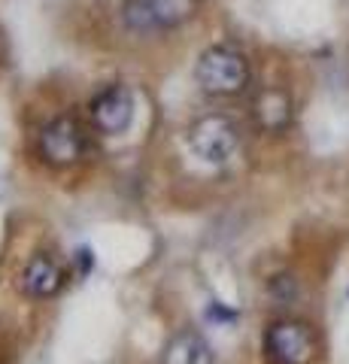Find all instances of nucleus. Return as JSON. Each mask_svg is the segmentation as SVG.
I'll use <instances>...</instances> for the list:
<instances>
[{
  "mask_svg": "<svg viewBox=\"0 0 349 364\" xmlns=\"http://www.w3.org/2000/svg\"><path fill=\"white\" fill-rule=\"evenodd\" d=\"M198 85L213 97H234L249 85V61L231 46H210L195 67Z\"/></svg>",
  "mask_w": 349,
  "mask_h": 364,
  "instance_id": "f257e3e1",
  "label": "nucleus"
},
{
  "mask_svg": "<svg viewBox=\"0 0 349 364\" xmlns=\"http://www.w3.org/2000/svg\"><path fill=\"white\" fill-rule=\"evenodd\" d=\"M188 146L204 164H228L240 149V131L228 116L210 112L188 128Z\"/></svg>",
  "mask_w": 349,
  "mask_h": 364,
  "instance_id": "f03ea898",
  "label": "nucleus"
},
{
  "mask_svg": "<svg viewBox=\"0 0 349 364\" xmlns=\"http://www.w3.org/2000/svg\"><path fill=\"white\" fill-rule=\"evenodd\" d=\"M264 358L270 364H313L316 358V337L310 325L283 318L264 331Z\"/></svg>",
  "mask_w": 349,
  "mask_h": 364,
  "instance_id": "7ed1b4c3",
  "label": "nucleus"
},
{
  "mask_svg": "<svg viewBox=\"0 0 349 364\" xmlns=\"http://www.w3.org/2000/svg\"><path fill=\"white\" fill-rule=\"evenodd\" d=\"M198 0H128L125 25L134 33L173 31L195 16Z\"/></svg>",
  "mask_w": 349,
  "mask_h": 364,
  "instance_id": "20e7f679",
  "label": "nucleus"
},
{
  "mask_svg": "<svg viewBox=\"0 0 349 364\" xmlns=\"http://www.w3.org/2000/svg\"><path fill=\"white\" fill-rule=\"evenodd\" d=\"M82 152H85V134L76 119L61 116L40 131V155L46 164L52 167L76 164L82 158Z\"/></svg>",
  "mask_w": 349,
  "mask_h": 364,
  "instance_id": "39448f33",
  "label": "nucleus"
},
{
  "mask_svg": "<svg viewBox=\"0 0 349 364\" xmlns=\"http://www.w3.org/2000/svg\"><path fill=\"white\" fill-rule=\"evenodd\" d=\"M92 122L104 134H125L134 122V97L125 85H107L92 100Z\"/></svg>",
  "mask_w": 349,
  "mask_h": 364,
  "instance_id": "423d86ee",
  "label": "nucleus"
},
{
  "mask_svg": "<svg viewBox=\"0 0 349 364\" xmlns=\"http://www.w3.org/2000/svg\"><path fill=\"white\" fill-rule=\"evenodd\" d=\"M21 286H25V291L31 294V298H40V301L55 298L64 286V270L58 267V261H55L52 255L40 252V255H33L28 261L25 273H21Z\"/></svg>",
  "mask_w": 349,
  "mask_h": 364,
  "instance_id": "0eeeda50",
  "label": "nucleus"
},
{
  "mask_svg": "<svg viewBox=\"0 0 349 364\" xmlns=\"http://www.w3.org/2000/svg\"><path fill=\"white\" fill-rule=\"evenodd\" d=\"M255 124L267 134H283L291 124V97L283 88H264L252 104Z\"/></svg>",
  "mask_w": 349,
  "mask_h": 364,
  "instance_id": "6e6552de",
  "label": "nucleus"
},
{
  "mask_svg": "<svg viewBox=\"0 0 349 364\" xmlns=\"http://www.w3.org/2000/svg\"><path fill=\"white\" fill-rule=\"evenodd\" d=\"M161 364H213V349L198 331H179L167 340Z\"/></svg>",
  "mask_w": 349,
  "mask_h": 364,
  "instance_id": "1a4fd4ad",
  "label": "nucleus"
},
{
  "mask_svg": "<svg viewBox=\"0 0 349 364\" xmlns=\"http://www.w3.org/2000/svg\"><path fill=\"white\" fill-rule=\"evenodd\" d=\"M207 318H210V322H234V318H237V313H234V310H225L219 301H210Z\"/></svg>",
  "mask_w": 349,
  "mask_h": 364,
  "instance_id": "9d476101",
  "label": "nucleus"
},
{
  "mask_svg": "<svg viewBox=\"0 0 349 364\" xmlns=\"http://www.w3.org/2000/svg\"><path fill=\"white\" fill-rule=\"evenodd\" d=\"M270 289H274L279 298H295V277H276L274 282H270Z\"/></svg>",
  "mask_w": 349,
  "mask_h": 364,
  "instance_id": "9b49d317",
  "label": "nucleus"
},
{
  "mask_svg": "<svg viewBox=\"0 0 349 364\" xmlns=\"http://www.w3.org/2000/svg\"><path fill=\"white\" fill-rule=\"evenodd\" d=\"M76 261H80V270L88 273L95 267V252H92V249H80V252H76Z\"/></svg>",
  "mask_w": 349,
  "mask_h": 364,
  "instance_id": "f8f14e48",
  "label": "nucleus"
}]
</instances>
